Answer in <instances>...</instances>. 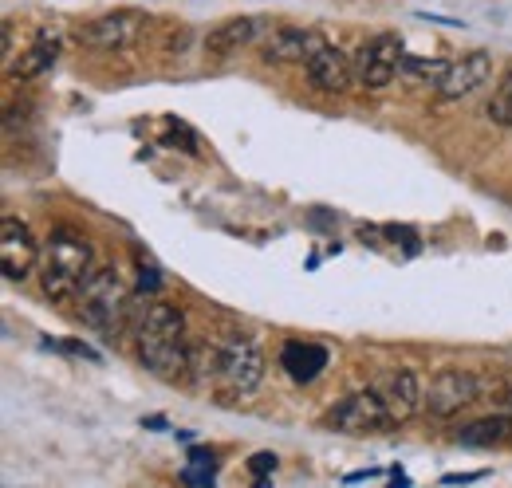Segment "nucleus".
<instances>
[{
	"instance_id": "4468645a",
	"label": "nucleus",
	"mask_w": 512,
	"mask_h": 488,
	"mask_svg": "<svg viewBox=\"0 0 512 488\" xmlns=\"http://www.w3.org/2000/svg\"><path fill=\"white\" fill-rule=\"evenodd\" d=\"M304 67H308V75L320 91H347L355 83V60L347 52H339L335 44H323Z\"/></svg>"
},
{
	"instance_id": "6ab92c4d",
	"label": "nucleus",
	"mask_w": 512,
	"mask_h": 488,
	"mask_svg": "<svg viewBox=\"0 0 512 488\" xmlns=\"http://www.w3.org/2000/svg\"><path fill=\"white\" fill-rule=\"evenodd\" d=\"M489 119L497 126H512V71L501 75V83H497V91L489 99Z\"/></svg>"
},
{
	"instance_id": "5701e85b",
	"label": "nucleus",
	"mask_w": 512,
	"mask_h": 488,
	"mask_svg": "<svg viewBox=\"0 0 512 488\" xmlns=\"http://www.w3.org/2000/svg\"><path fill=\"white\" fill-rule=\"evenodd\" d=\"M64 351L79 355V359H87V363H99V351H91L87 343H75V339H71V343H64Z\"/></svg>"
},
{
	"instance_id": "b1692460",
	"label": "nucleus",
	"mask_w": 512,
	"mask_h": 488,
	"mask_svg": "<svg viewBox=\"0 0 512 488\" xmlns=\"http://www.w3.org/2000/svg\"><path fill=\"white\" fill-rule=\"evenodd\" d=\"M485 473H446L442 477V485H473V481H481Z\"/></svg>"
},
{
	"instance_id": "20e7f679",
	"label": "nucleus",
	"mask_w": 512,
	"mask_h": 488,
	"mask_svg": "<svg viewBox=\"0 0 512 488\" xmlns=\"http://www.w3.org/2000/svg\"><path fill=\"white\" fill-rule=\"evenodd\" d=\"M481 398V378L473 370H461V366H446L430 378V386L422 390V406L434 414V418H453L461 410H469L473 402Z\"/></svg>"
},
{
	"instance_id": "7ed1b4c3",
	"label": "nucleus",
	"mask_w": 512,
	"mask_h": 488,
	"mask_svg": "<svg viewBox=\"0 0 512 488\" xmlns=\"http://www.w3.org/2000/svg\"><path fill=\"white\" fill-rule=\"evenodd\" d=\"M75 304H79V319H83L91 331H103V335L115 339V331L123 327L127 307H130V292H127V284H123V272H119L115 264L95 268V272L87 276V284L79 288Z\"/></svg>"
},
{
	"instance_id": "9d476101",
	"label": "nucleus",
	"mask_w": 512,
	"mask_h": 488,
	"mask_svg": "<svg viewBox=\"0 0 512 488\" xmlns=\"http://www.w3.org/2000/svg\"><path fill=\"white\" fill-rule=\"evenodd\" d=\"M323 40L312 28H292V24H272L264 32V60L272 63H308L320 52Z\"/></svg>"
},
{
	"instance_id": "f03ea898",
	"label": "nucleus",
	"mask_w": 512,
	"mask_h": 488,
	"mask_svg": "<svg viewBox=\"0 0 512 488\" xmlns=\"http://www.w3.org/2000/svg\"><path fill=\"white\" fill-rule=\"evenodd\" d=\"M91 244L79 229H52L44 252H40V284H44V296L64 304L71 296H79V288L87 284L91 276Z\"/></svg>"
},
{
	"instance_id": "4be33fe9",
	"label": "nucleus",
	"mask_w": 512,
	"mask_h": 488,
	"mask_svg": "<svg viewBox=\"0 0 512 488\" xmlns=\"http://www.w3.org/2000/svg\"><path fill=\"white\" fill-rule=\"evenodd\" d=\"M138 288H142V292H150V296L162 288V276H158V268H154V264H142V268H138Z\"/></svg>"
},
{
	"instance_id": "423d86ee",
	"label": "nucleus",
	"mask_w": 512,
	"mask_h": 488,
	"mask_svg": "<svg viewBox=\"0 0 512 488\" xmlns=\"http://www.w3.org/2000/svg\"><path fill=\"white\" fill-rule=\"evenodd\" d=\"M146 24V12L138 8H119V12H107V16H95L87 24L75 28V40L87 44V48H103V52H115V48H130L138 40Z\"/></svg>"
},
{
	"instance_id": "f257e3e1",
	"label": "nucleus",
	"mask_w": 512,
	"mask_h": 488,
	"mask_svg": "<svg viewBox=\"0 0 512 488\" xmlns=\"http://www.w3.org/2000/svg\"><path fill=\"white\" fill-rule=\"evenodd\" d=\"M134 343H138V359L150 374L166 378V382H178V378H190V339H186V315L174 304H154L142 311L138 319V331H134Z\"/></svg>"
},
{
	"instance_id": "a211bd4d",
	"label": "nucleus",
	"mask_w": 512,
	"mask_h": 488,
	"mask_svg": "<svg viewBox=\"0 0 512 488\" xmlns=\"http://www.w3.org/2000/svg\"><path fill=\"white\" fill-rule=\"evenodd\" d=\"M186 485H213L217 481V461L209 449H190V465L182 469Z\"/></svg>"
},
{
	"instance_id": "9b49d317",
	"label": "nucleus",
	"mask_w": 512,
	"mask_h": 488,
	"mask_svg": "<svg viewBox=\"0 0 512 488\" xmlns=\"http://www.w3.org/2000/svg\"><path fill=\"white\" fill-rule=\"evenodd\" d=\"M375 394L383 398L386 414H390V426L410 422V418H414V410H418V402H422V386H418L414 370H406V366L386 370L383 378L375 382Z\"/></svg>"
},
{
	"instance_id": "aec40b11",
	"label": "nucleus",
	"mask_w": 512,
	"mask_h": 488,
	"mask_svg": "<svg viewBox=\"0 0 512 488\" xmlns=\"http://www.w3.org/2000/svg\"><path fill=\"white\" fill-rule=\"evenodd\" d=\"M402 67L410 75H418L422 83H442V75L449 71L446 60H418V56H402Z\"/></svg>"
},
{
	"instance_id": "6e6552de",
	"label": "nucleus",
	"mask_w": 512,
	"mask_h": 488,
	"mask_svg": "<svg viewBox=\"0 0 512 488\" xmlns=\"http://www.w3.org/2000/svg\"><path fill=\"white\" fill-rule=\"evenodd\" d=\"M323 422L331 429H339V433H379V429H394L383 398L375 394V386H367L359 394H347Z\"/></svg>"
},
{
	"instance_id": "2eb2a0df",
	"label": "nucleus",
	"mask_w": 512,
	"mask_h": 488,
	"mask_svg": "<svg viewBox=\"0 0 512 488\" xmlns=\"http://www.w3.org/2000/svg\"><path fill=\"white\" fill-rule=\"evenodd\" d=\"M280 366L288 370L292 382L308 386V382L320 378L323 366H327V347H320V343H304V339H292V343H284V351H280Z\"/></svg>"
},
{
	"instance_id": "39448f33",
	"label": "nucleus",
	"mask_w": 512,
	"mask_h": 488,
	"mask_svg": "<svg viewBox=\"0 0 512 488\" xmlns=\"http://www.w3.org/2000/svg\"><path fill=\"white\" fill-rule=\"evenodd\" d=\"M402 40H398V32H379V36H371L363 48H359V56H355V83L363 87V91H383L394 83V75H398V67H402Z\"/></svg>"
},
{
	"instance_id": "412c9836",
	"label": "nucleus",
	"mask_w": 512,
	"mask_h": 488,
	"mask_svg": "<svg viewBox=\"0 0 512 488\" xmlns=\"http://www.w3.org/2000/svg\"><path fill=\"white\" fill-rule=\"evenodd\" d=\"M249 469H253L256 481H264V477L276 469V453H253V457H249Z\"/></svg>"
},
{
	"instance_id": "ddd939ff",
	"label": "nucleus",
	"mask_w": 512,
	"mask_h": 488,
	"mask_svg": "<svg viewBox=\"0 0 512 488\" xmlns=\"http://www.w3.org/2000/svg\"><path fill=\"white\" fill-rule=\"evenodd\" d=\"M268 28H272V24L260 20V16H233V20H221V24L209 32L205 48H209V56H233V52L249 48L253 40H260Z\"/></svg>"
},
{
	"instance_id": "f3484780",
	"label": "nucleus",
	"mask_w": 512,
	"mask_h": 488,
	"mask_svg": "<svg viewBox=\"0 0 512 488\" xmlns=\"http://www.w3.org/2000/svg\"><path fill=\"white\" fill-rule=\"evenodd\" d=\"M56 60H60V44H56V36L40 32V40H36L28 52H20V63L12 67V75H16V79H32V75L48 71Z\"/></svg>"
},
{
	"instance_id": "393cba45",
	"label": "nucleus",
	"mask_w": 512,
	"mask_h": 488,
	"mask_svg": "<svg viewBox=\"0 0 512 488\" xmlns=\"http://www.w3.org/2000/svg\"><path fill=\"white\" fill-rule=\"evenodd\" d=\"M142 426H146V429H166V418H142Z\"/></svg>"
},
{
	"instance_id": "f8f14e48",
	"label": "nucleus",
	"mask_w": 512,
	"mask_h": 488,
	"mask_svg": "<svg viewBox=\"0 0 512 488\" xmlns=\"http://www.w3.org/2000/svg\"><path fill=\"white\" fill-rule=\"evenodd\" d=\"M489 75H493L489 52H469V56L449 63V71L442 75V83H438V95H442V99H465V95H473Z\"/></svg>"
},
{
	"instance_id": "1a4fd4ad",
	"label": "nucleus",
	"mask_w": 512,
	"mask_h": 488,
	"mask_svg": "<svg viewBox=\"0 0 512 488\" xmlns=\"http://www.w3.org/2000/svg\"><path fill=\"white\" fill-rule=\"evenodd\" d=\"M0 264H4L8 280H24L40 264V244H36L32 229L20 217H4L0 221Z\"/></svg>"
},
{
	"instance_id": "dca6fc26",
	"label": "nucleus",
	"mask_w": 512,
	"mask_h": 488,
	"mask_svg": "<svg viewBox=\"0 0 512 488\" xmlns=\"http://www.w3.org/2000/svg\"><path fill=\"white\" fill-rule=\"evenodd\" d=\"M509 437H512V422L505 418V414L481 418V422H473V426H465L461 433H457V441L469 445V449H501Z\"/></svg>"
},
{
	"instance_id": "0eeeda50",
	"label": "nucleus",
	"mask_w": 512,
	"mask_h": 488,
	"mask_svg": "<svg viewBox=\"0 0 512 488\" xmlns=\"http://www.w3.org/2000/svg\"><path fill=\"white\" fill-rule=\"evenodd\" d=\"M264 378V355L256 351L249 339L233 335V339H221V386L225 394H249L260 386Z\"/></svg>"
}]
</instances>
